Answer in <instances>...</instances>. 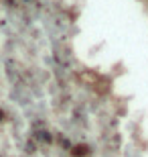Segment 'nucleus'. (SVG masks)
Here are the masks:
<instances>
[{
    "mask_svg": "<svg viewBox=\"0 0 148 157\" xmlns=\"http://www.w3.org/2000/svg\"><path fill=\"white\" fill-rule=\"evenodd\" d=\"M34 139L41 141V143H51L53 137H51V133H49V131H39V133H34Z\"/></svg>",
    "mask_w": 148,
    "mask_h": 157,
    "instance_id": "obj_1",
    "label": "nucleus"
},
{
    "mask_svg": "<svg viewBox=\"0 0 148 157\" xmlns=\"http://www.w3.org/2000/svg\"><path fill=\"white\" fill-rule=\"evenodd\" d=\"M73 155H75V157H83V155H87V147H85V145H77V147H73Z\"/></svg>",
    "mask_w": 148,
    "mask_h": 157,
    "instance_id": "obj_2",
    "label": "nucleus"
},
{
    "mask_svg": "<svg viewBox=\"0 0 148 157\" xmlns=\"http://www.w3.org/2000/svg\"><path fill=\"white\" fill-rule=\"evenodd\" d=\"M59 143H61V147H65V149H69V147H71L69 139H65V137H59Z\"/></svg>",
    "mask_w": 148,
    "mask_h": 157,
    "instance_id": "obj_3",
    "label": "nucleus"
},
{
    "mask_svg": "<svg viewBox=\"0 0 148 157\" xmlns=\"http://www.w3.org/2000/svg\"><path fill=\"white\" fill-rule=\"evenodd\" d=\"M2 117H4V114H2V110H0V121H2Z\"/></svg>",
    "mask_w": 148,
    "mask_h": 157,
    "instance_id": "obj_4",
    "label": "nucleus"
}]
</instances>
